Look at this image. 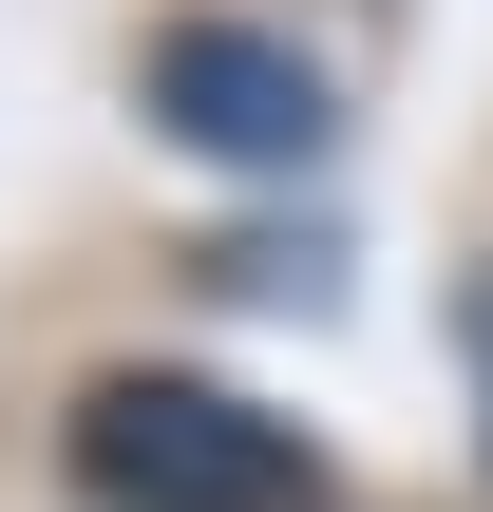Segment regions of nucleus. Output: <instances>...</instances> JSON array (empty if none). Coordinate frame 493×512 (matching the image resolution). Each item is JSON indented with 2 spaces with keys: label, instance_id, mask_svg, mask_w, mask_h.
I'll use <instances>...</instances> for the list:
<instances>
[{
  "label": "nucleus",
  "instance_id": "obj_1",
  "mask_svg": "<svg viewBox=\"0 0 493 512\" xmlns=\"http://www.w3.org/2000/svg\"><path fill=\"white\" fill-rule=\"evenodd\" d=\"M76 494H95V512H304L323 456H304L266 399H228V380L133 361V380L76 399Z\"/></svg>",
  "mask_w": 493,
  "mask_h": 512
},
{
  "label": "nucleus",
  "instance_id": "obj_2",
  "mask_svg": "<svg viewBox=\"0 0 493 512\" xmlns=\"http://www.w3.org/2000/svg\"><path fill=\"white\" fill-rule=\"evenodd\" d=\"M133 95H152V133L209 152V171H323V152H342V76H323L304 38H266V19H152Z\"/></svg>",
  "mask_w": 493,
  "mask_h": 512
},
{
  "label": "nucleus",
  "instance_id": "obj_3",
  "mask_svg": "<svg viewBox=\"0 0 493 512\" xmlns=\"http://www.w3.org/2000/svg\"><path fill=\"white\" fill-rule=\"evenodd\" d=\"M456 342H475V380H493V266H475V285H456Z\"/></svg>",
  "mask_w": 493,
  "mask_h": 512
}]
</instances>
